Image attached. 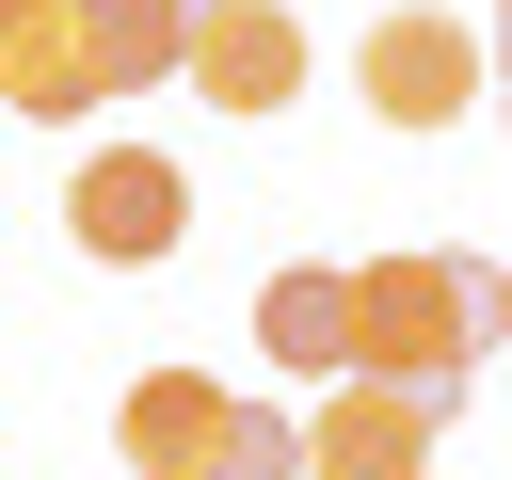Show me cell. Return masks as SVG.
Here are the masks:
<instances>
[{
    "label": "cell",
    "mask_w": 512,
    "mask_h": 480,
    "mask_svg": "<svg viewBox=\"0 0 512 480\" xmlns=\"http://www.w3.org/2000/svg\"><path fill=\"white\" fill-rule=\"evenodd\" d=\"M352 288H368V352L352 368H416V384L464 400V368L496 352V272L448 256V240H416V256H368Z\"/></svg>",
    "instance_id": "obj_1"
},
{
    "label": "cell",
    "mask_w": 512,
    "mask_h": 480,
    "mask_svg": "<svg viewBox=\"0 0 512 480\" xmlns=\"http://www.w3.org/2000/svg\"><path fill=\"white\" fill-rule=\"evenodd\" d=\"M352 96H368L384 128H464V112H480V32L432 16V0H400V16L352 32Z\"/></svg>",
    "instance_id": "obj_2"
},
{
    "label": "cell",
    "mask_w": 512,
    "mask_h": 480,
    "mask_svg": "<svg viewBox=\"0 0 512 480\" xmlns=\"http://www.w3.org/2000/svg\"><path fill=\"white\" fill-rule=\"evenodd\" d=\"M64 240H80L96 272H160V256L192 240V176H176L160 144H96V160L64 176Z\"/></svg>",
    "instance_id": "obj_3"
},
{
    "label": "cell",
    "mask_w": 512,
    "mask_h": 480,
    "mask_svg": "<svg viewBox=\"0 0 512 480\" xmlns=\"http://www.w3.org/2000/svg\"><path fill=\"white\" fill-rule=\"evenodd\" d=\"M448 416H464V400L416 384V368H336V400L304 416V448H320V480H416Z\"/></svg>",
    "instance_id": "obj_4"
},
{
    "label": "cell",
    "mask_w": 512,
    "mask_h": 480,
    "mask_svg": "<svg viewBox=\"0 0 512 480\" xmlns=\"http://www.w3.org/2000/svg\"><path fill=\"white\" fill-rule=\"evenodd\" d=\"M176 80H192L224 128H256V112H288V96H304V16H288V0H208Z\"/></svg>",
    "instance_id": "obj_5"
},
{
    "label": "cell",
    "mask_w": 512,
    "mask_h": 480,
    "mask_svg": "<svg viewBox=\"0 0 512 480\" xmlns=\"http://www.w3.org/2000/svg\"><path fill=\"white\" fill-rule=\"evenodd\" d=\"M112 80H96V32H80V0H0V112H32V128H80Z\"/></svg>",
    "instance_id": "obj_6"
},
{
    "label": "cell",
    "mask_w": 512,
    "mask_h": 480,
    "mask_svg": "<svg viewBox=\"0 0 512 480\" xmlns=\"http://www.w3.org/2000/svg\"><path fill=\"white\" fill-rule=\"evenodd\" d=\"M256 352H272V368H304V384H336V368L368 352V288H352L336 256H288V272L256 288Z\"/></svg>",
    "instance_id": "obj_7"
},
{
    "label": "cell",
    "mask_w": 512,
    "mask_h": 480,
    "mask_svg": "<svg viewBox=\"0 0 512 480\" xmlns=\"http://www.w3.org/2000/svg\"><path fill=\"white\" fill-rule=\"evenodd\" d=\"M112 432H128V464H144V480H224V432H240V400H224L208 368H144Z\"/></svg>",
    "instance_id": "obj_8"
},
{
    "label": "cell",
    "mask_w": 512,
    "mask_h": 480,
    "mask_svg": "<svg viewBox=\"0 0 512 480\" xmlns=\"http://www.w3.org/2000/svg\"><path fill=\"white\" fill-rule=\"evenodd\" d=\"M192 16H208V0H80V32H96V80H112V96L176 80V64H192Z\"/></svg>",
    "instance_id": "obj_9"
},
{
    "label": "cell",
    "mask_w": 512,
    "mask_h": 480,
    "mask_svg": "<svg viewBox=\"0 0 512 480\" xmlns=\"http://www.w3.org/2000/svg\"><path fill=\"white\" fill-rule=\"evenodd\" d=\"M288 464H320V448H304L288 416H256V400H240V432H224V480H288Z\"/></svg>",
    "instance_id": "obj_10"
},
{
    "label": "cell",
    "mask_w": 512,
    "mask_h": 480,
    "mask_svg": "<svg viewBox=\"0 0 512 480\" xmlns=\"http://www.w3.org/2000/svg\"><path fill=\"white\" fill-rule=\"evenodd\" d=\"M496 80H512V0H496Z\"/></svg>",
    "instance_id": "obj_11"
},
{
    "label": "cell",
    "mask_w": 512,
    "mask_h": 480,
    "mask_svg": "<svg viewBox=\"0 0 512 480\" xmlns=\"http://www.w3.org/2000/svg\"><path fill=\"white\" fill-rule=\"evenodd\" d=\"M496 336H512V256H496Z\"/></svg>",
    "instance_id": "obj_12"
}]
</instances>
